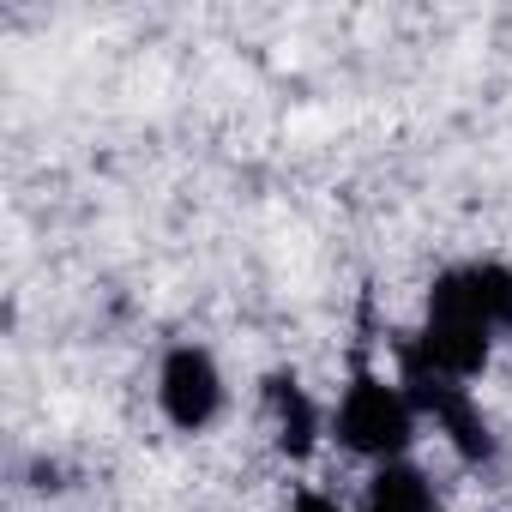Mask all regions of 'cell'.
I'll return each mask as SVG.
<instances>
[{"label":"cell","instance_id":"cell-1","mask_svg":"<svg viewBox=\"0 0 512 512\" xmlns=\"http://www.w3.org/2000/svg\"><path fill=\"white\" fill-rule=\"evenodd\" d=\"M416 428H422V416L404 398L398 374L386 380L380 368L356 362L350 368V386L338 392V410H332V440L350 458H362V464H392V458H410Z\"/></svg>","mask_w":512,"mask_h":512},{"label":"cell","instance_id":"cell-2","mask_svg":"<svg viewBox=\"0 0 512 512\" xmlns=\"http://www.w3.org/2000/svg\"><path fill=\"white\" fill-rule=\"evenodd\" d=\"M398 386H404V398L416 404V416L440 428V440L452 446V458H458V464L488 470V464L500 458V434H494V422H488L482 398H476L464 380H452V374L428 368L422 356H410V350L398 344Z\"/></svg>","mask_w":512,"mask_h":512},{"label":"cell","instance_id":"cell-3","mask_svg":"<svg viewBox=\"0 0 512 512\" xmlns=\"http://www.w3.org/2000/svg\"><path fill=\"white\" fill-rule=\"evenodd\" d=\"M494 326L470 308V296L458 290V278H452V266L428 284V308H422V326L404 338V350L410 356H422L428 368H440V374H452V380H476V374H488V362H494Z\"/></svg>","mask_w":512,"mask_h":512},{"label":"cell","instance_id":"cell-4","mask_svg":"<svg viewBox=\"0 0 512 512\" xmlns=\"http://www.w3.org/2000/svg\"><path fill=\"white\" fill-rule=\"evenodd\" d=\"M157 410L175 434H205L223 422L229 410V380L217 368V356L193 338L169 344L163 362H157Z\"/></svg>","mask_w":512,"mask_h":512},{"label":"cell","instance_id":"cell-5","mask_svg":"<svg viewBox=\"0 0 512 512\" xmlns=\"http://www.w3.org/2000/svg\"><path fill=\"white\" fill-rule=\"evenodd\" d=\"M260 416H266L272 446H278L290 464L314 458L320 440L332 434V416L320 410V398L308 392V380H302L296 368H272V374H260Z\"/></svg>","mask_w":512,"mask_h":512},{"label":"cell","instance_id":"cell-6","mask_svg":"<svg viewBox=\"0 0 512 512\" xmlns=\"http://www.w3.org/2000/svg\"><path fill=\"white\" fill-rule=\"evenodd\" d=\"M362 512H440V488L422 464L392 458V464H374L362 488Z\"/></svg>","mask_w":512,"mask_h":512},{"label":"cell","instance_id":"cell-7","mask_svg":"<svg viewBox=\"0 0 512 512\" xmlns=\"http://www.w3.org/2000/svg\"><path fill=\"white\" fill-rule=\"evenodd\" d=\"M452 278L470 296V308L494 326V338H512V266L506 260H470V266H452Z\"/></svg>","mask_w":512,"mask_h":512},{"label":"cell","instance_id":"cell-8","mask_svg":"<svg viewBox=\"0 0 512 512\" xmlns=\"http://www.w3.org/2000/svg\"><path fill=\"white\" fill-rule=\"evenodd\" d=\"M290 512H344V506H338L326 488H302V494L290 500Z\"/></svg>","mask_w":512,"mask_h":512}]
</instances>
